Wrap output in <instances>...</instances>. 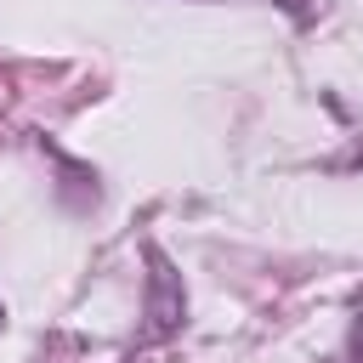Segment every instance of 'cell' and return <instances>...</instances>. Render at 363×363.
<instances>
[{
	"label": "cell",
	"instance_id": "cell-4",
	"mask_svg": "<svg viewBox=\"0 0 363 363\" xmlns=\"http://www.w3.org/2000/svg\"><path fill=\"white\" fill-rule=\"evenodd\" d=\"M0 318H6V312H0Z\"/></svg>",
	"mask_w": 363,
	"mask_h": 363
},
{
	"label": "cell",
	"instance_id": "cell-2",
	"mask_svg": "<svg viewBox=\"0 0 363 363\" xmlns=\"http://www.w3.org/2000/svg\"><path fill=\"white\" fill-rule=\"evenodd\" d=\"M278 6H284L289 17H301V11H306V0H278Z\"/></svg>",
	"mask_w": 363,
	"mask_h": 363
},
{
	"label": "cell",
	"instance_id": "cell-3",
	"mask_svg": "<svg viewBox=\"0 0 363 363\" xmlns=\"http://www.w3.org/2000/svg\"><path fill=\"white\" fill-rule=\"evenodd\" d=\"M357 357H363V312H357Z\"/></svg>",
	"mask_w": 363,
	"mask_h": 363
},
{
	"label": "cell",
	"instance_id": "cell-1",
	"mask_svg": "<svg viewBox=\"0 0 363 363\" xmlns=\"http://www.w3.org/2000/svg\"><path fill=\"white\" fill-rule=\"evenodd\" d=\"M147 340H159V335H170L176 323H182V312H187V295H182V278L170 272V261L159 255V250H147Z\"/></svg>",
	"mask_w": 363,
	"mask_h": 363
}]
</instances>
